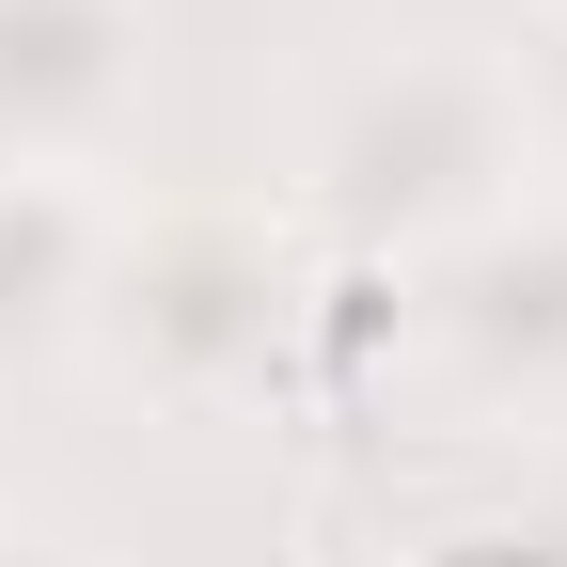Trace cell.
<instances>
[{"mask_svg": "<svg viewBox=\"0 0 567 567\" xmlns=\"http://www.w3.org/2000/svg\"><path fill=\"white\" fill-rule=\"evenodd\" d=\"M520 189H551L520 80L488 32H363L347 63H316L300 95V174H284V221L347 268H425L473 221H505Z\"/></svg>", "mask_w": 567, "mask_h": 567, "instance_id": "1", "label": "cell"}, {"mask_svg": "<svg viewBox=\"0 0 567 567\" xmlns=\"http://www.w3.org/2000/svg\"><path fill=\"white\" fill-rule=\"evenodd\" d=\"M331 331V252L284 221V189H126L80 363L174 425H237Z\"/></svg>", "mask_w": 567, "mask_h": 567, "instance_id": "2", "label": "cell"}, {"mask_svg": "<svg viewBox=\"0 0 567 567\" xmlns=\"http://www.w3.org/2000/svg\"><path fill=\"white\" fill-rule=\"evenodd\" d=\"M394 331L425 347V379L457 410H567V189H520L505 221H473L457 252L394 268Z\"/></svg>", "mask_w": 567, "mask_h": 567, "instance_id": "3", "label": "cell"}, {"mask_svg": "<svg viewBox=\"0 0 567 567\" xmlns=\"http://www.w3.org/2000/svg\"><path fill=\"white\" fill-rule=\"evenodd\" d=\"M158 0H0V174L126 189L158 126Z\"/></svg>", "mask_w": 567, "mask_h": 567, "instance_id": "4", "label": "cell"}, {"mask_svg": "<svg viewBox=\"0 0 567 567\" xmlns=\"http://www.w3.org/2000/svg\"><path fill=\"white\" fill-rule=\"evenodd\" d=\"M126 189H95V174H0V379L17 363H80V316H95Z\"/></svg>", "mask_w": 567, "mask_h": 567, "instance_id": "5", "label": "cell"}, {"mask_svg": "<svg viewBox=\"0 0 567 567\" xmlns=\"http://www.w3.org/2000/svg\"><path fill=\"white\" fill-rule=\"evenodd\" d=\"M505 48V80H520V126H536V158L567 189V0H520V32H488Z\"/></svg>", "mask_w": 567, "mask_h": 567, "instance_id": "6", "label": "cell"}, {"mask_svg": "<svg viewBox=\"0 0 567 567\" xmlns=\"http://www.w3.org/2000/svg\"><path fill=\"white\" fill-rule=\"evenodd\" d=\"M0 567H80V551H63L48 520H0Z\"/></svg>", "mask_w": 567, "mask_h": 567, "instance_id": "7", "label": "cell"}]
</instances>
